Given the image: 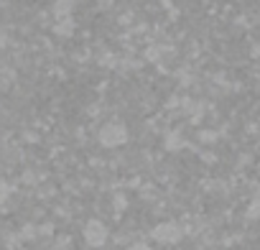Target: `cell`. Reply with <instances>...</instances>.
<instances>
[{"instance_id": "cell-1", "label": "cell", "mask_w": 260, "mask_h": 250, "mask_svg": "<svg viewBox=\"0 0 260 250\" xmlns=\"http://www.w3.org/2000/svg\"><path fill=\"white\" fill-rule=\"evenodd\" d=\"M97 143L102 146V148H117V146H125L127 143V128L122 122H117V120H110V122H105L102 128H100V133H97Z\"/></svg>"}, {"instance_id": "cell-2", "label": "cell", "mask_w": 260, "mask_h": 250, "mask_svg": "<svg viewBox=\"0 0 260 250\" xmlns=\"http://www.w3.org/2000/svg\"><path fill=\"white\" fill-rule=\"evenodd\" d=\"M151 237L156 240V242H161V245H176L179 240H181V227H179V222H158L153 230H151Z\"/></svg>"}, {"instance_id": "cell-3", "label": "cell", "mask_w": 260, "mask_h": 250, "mask_svg": "<svg viewBox=\"0 0 260 250\" xmlns=\"http://www.w3.org/2000/svg\"><path fill=\"white\" fill-rule=\"evenodd\" d=\"M107 227H105V222H100V220H89L87 225H84V242L89 245V247H102L105 242H107Z\"/></svg>"}, {"instance_id": "cell-4", "label": "cell", "mask_w": 260, "mask_h": 250, "mask_svg": "<svg viewBox=\"0 0 260 250\" xmlns=\"http://www.w3.org/2000/svg\"><path fill=\"white\" fill-rule=\"evenodd\" d=\"M74 28H77V23L72 21V16L59 18V21H56V26H54V31H56L59 36H64V39H67V36H72V34H74Z\"/></svg>"}, {"instance_id": "cell-5", "label": "cell", "mask_w": 260, "mask_h": 250, "mask_svg": "<svg viewBox=\"0 0 260 250\" xmlns=\"http://www.w3.org/2000/svg\"><path fill=\"white\" fill-rule=\"evenodd\" d=\"M72 11H74V0H56V6H54V13H56V18L72 16Z\"/></svg>"}, {"instance_id": "cell-6", "label": "cell", "mask_w": 260, "mask_h": 250, "mask_svg": "<svg viewBox=\"0 0 260 250\" xmlns=\"http://www.w3.org/2000/svg\"><path fill=\"white\" fill-rule=\"evenodd\" d=\"M164 146H166L169 151H179V148H184V146H186V141H184V136H181V133H169Z\"/></svg>"}, {"instance_id": "cell-7", "label": "cell", "mask_w": 260, "mask_h": 250, "mask_svg": "<svg viewBox=\"0 0 260 250\" xmlns=\"http://www.w3.org/2000/svg\"><path fill=\"white\" fill-rule=\"evenodd\" d=\"M164 54H166V49H164V46H158V44H153V46H148V49H146V59H148V61H153V64H158V61L164 59Z\"/></svg>"}, {"instance_id": "cell-8", "label": "cell", "mask_w": 260, "mask_h": 250, "mask_svg": "<svg viewBox=\"0 0 260 250\" xmlns=\"http://www.w3.org/2000/svg\"><path fill=\"white\" fill-rule=\"evenodd\" d=\"M127 250H151V247H148V242H143V240H141V242H133Z\"/></svg>"}, {"instance_id": "cell-9", "label": "cell", "mask_w": 260, "mask_h": 250, "mask_svg": "<svg viewBox=\"0 0 260 250\" xmlns=\"http://www.w3.org/2000/svg\"><path fill=\"white\" fill-rule=\"evenodd\" d=\"M252 56L260 61V44H255V46H252Z\"/></svg>"}, {"instance_id": "cell-10", "label": "cell", "mask_w": 260, "mask_h": 250, "mask_svg": "<svg viewBox=\"0 0 260 250\" xmlns=\"http://www.w3.org/2000/svg\"><path fill=\"white\" fill-rule=\"evenodd\" d=\"M87 250H97V247H89V245H87Z\"/></svg>"}]
</instances>
